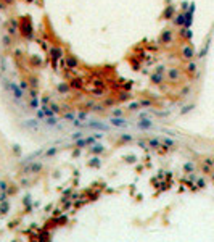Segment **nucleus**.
I'll return each instance as SVG.
<instances>
[{
  "label": "nucleus",
  "instance_id": "f257e3e1",
  "mask_svg": "<svg viewBox=\"0 0 214 242\" xmlns=\"http://www.w3.org/2000/svg\"><path fill=\"white\" fill-rule=\"evenodd\" d=\"M183 55H185V58H192V57H193L192 47H185V48H183Z\"/></svg>",
  "mask_w": 214,
  "mask_h": 242
}]
</instances>
